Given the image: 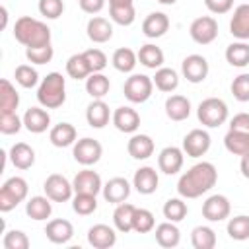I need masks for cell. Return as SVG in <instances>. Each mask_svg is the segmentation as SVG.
<instances>
[{
    "mask_svg": "<svg viewBox=\"0 0 249 249\" xmlns=\"http://www.w3.org/2000/svg\"><path fill=\"white\" fill-rule=\"evenodd\" d=\"M130 191H132V185H130L124 177H113V179H109V181L103 185V189H101L103 198H105L107 202H111V204H121V202H124V200L130 196Z\"/></svg>",
    "mask_w": 249,
    "mask_h": 249,
    "instance_id": "2e32d148",
    "label": "cell"
},
{
    "mask_svg": "<svg viewBox=\"0 0 249 249\" xmlns=\"http://www.w3.org/2000/svg\"><path fill=\"white\" fill-rule=\"evenodd\" d=\"M76 138H78V132H76V126L70 124V123H58L51 128L49 132V140L53 146L56 148H68V146H74L76 144Z\"/></svg>",
    "mask_w": 249,
    "mask_h": 249,
    "instance_id": "484cf974",
    "label": "cell"
},
{
    "mask_svg": "<svg viewBox=\"0 0 249 249\" xmlns=\"http://www.w3.org/2000/svg\"><path fill=\"white\" fill-rule=\"evenodd\" d=\"M53 200L45 195V196H41V195H37V196H31L27 202H25V214L31 218V220H35V222H43V220H47V218H51V214H53V204H51Z\"/></svg>",
    "mask_w": 249,
    "mask_h": 249,
    "instance_id": "f1b7e54d",
    "label": "cell"
},
{
    "mask_svg": "<svg viewBox=\"0 0 249 249\" xmlns=\"http://www.w3.org/2000/svg\"><path fill=\"white\" fill-rule=\"evenodd\" d=\"M156 150L154 140L148 134H132L128 144H126V152L132 160H148Z\"/></svg>",
    "mask_w": 249,
    "mask_h": 249,
    "instance_id": "603a6c76",
    "label": "cell"
},
{
    "mask_svg": "<svg viewBox=\"0 0 249 249\" xmlns=\"http://www.w3.org/2000/svg\"><path fill=\"white\" fill-rule=\"evenodd\" d=\"M78 4H80V10H82V12L93 16V14H99V12L103 10L105 0H78Z\"/></svg>",
    "mask_w": 249,
    "mask_h": 249,
    "instance_id": "9f6ffc18",
    "label": "cell"
},
{
    "mask_svg": "<svg viewBox=\"0 0 249 249\" xmlns=\"http://www.w3.org/2000/svg\"><path fill=\"white\" fill-rule=\"evenodd\" d=\"M86 33H88L89 41L101 45V43H107L113 37V25H111L109 19H105L101 16H93L86 25Z\"/></svg>",
    "mask_w": 249,
    "mask_h": 249,
    "instance_id": "d4e9b609",
    "label": "cell"
},
{
    "mask_svg": "<svg viewBox=\"0 0 249 249\" xmlns=\"http://www.w3.org/2000/svg\"><path fill=\"white\" fill-rule=\"evenodd\" d=\"M191 243L195 249H214L216 247V231L210 226H196L191 231Z\"/></svg>",
    "mask_w": 249,
    "mask_h": 249,
    "instance_id": "f35d334b",
    "label": "cell"
},
{
    "mask_svg": "<svg viewBox=\"0 0 249 249\" xmlns=\"http://www.w3.org/2000/svg\"><path fill=\"white\" fill-rule=\"evenodd\" d=\"M230 33L239 41L249 39V4H239L233 10L230 19Z\"/></svg>",
    "mask_w": 249,
    "mask_h": 249,
    "instance_id": "cb8c5ba5",
    "label": "cell"
},
{
    "mask_svg": "<svg viewBox=\"0 0 249 249\" xmlns=\"http://www.w3.org/2000/svg\"><path fill=\"white\" fill-rule=\"evenodd\" d=\"M0 14H2V27H6L8 25V10H6V6L0 8Z\"/></svg>",
    "mask_w": 249,
    "mask_h": 249,
    "instance_id": "91938a15",
    "label": "cell"
},
{
    "mask_svg": "<svg viewBox=\"0 0 249 249\" xmlns=\"http://www.w3.org/2000/svg\"><path fill=\"white\" fill-rule=\"evenodd\" d=\"M23 126V119L18 117V113H0V132L2 134H18Z\"/></svg>",
    "mask_w": 249,
    "mask_h": 249,
    "instance_id": "681fc988",
    "label": "cell"
},
{
    "mask_svg": "<svg viewBox=\"0 0 249 249\" xmlns=\"http://www.w3.org/2000/svg\"><path fill=\"white\" fill-rule=\"evenodd\" d=\"M136 54H138V62H140L142 66H146V68H152V70L161 68V66H163V60H165L163 51H161L158 45H154V43L142 45Z\"/></svg>",
    "mask_w": 249,
    "mask_h": 249,
    "instance_id": "4dcf8cb0",
    "label": "cell"
},
{
    "mask_svg": "<svg viewBox=\"0 0 249 249\" xmlns=\"http://www.w3.org/2000/svg\"><path fill=\"white\" fill-rule=\"evenodd\" d=\"M111 109L109 105L103 101V99H93L88 109H86V121L91 128H103L109 124V119H111Z\"/></svg>",
    "mask_w": 249,
    "mask_h": 249,
    "instance_id": "7402d4cb",
    "label": "cell"
},
{
    "mask_svg": "<svg viewBox=\"0 0 249 249\" xmlns=\"http://www.w3.org/2000/svg\"><path fill=\"white\" fill-rule=\"evenodd\" d=\"M8 156H10V161L14 163V167L21 169V171L33 167V163H35V150L25 142H16L10 148Z\"/></svg>",
    "mask_w": 249,
    "mask_h": 249,
    "instance_id": "83f0119b",
    "label": "cell"
},
{
    "mask_svg": "<svg viewBox=\"0 0 249 249\" xmlns=\"http://www.w3.org/2000/svg\"><path fill=\"white\" fill-rule=\"evenodd\" d=\"M152 80H154V86H156L160 91H163V93H171V91H175L177 86H179V74H177L173 68H167V66L158 68Z\"/></svg>",
    "mask_w": 249,
    "mask_h": 249,
    "instance_id": "d590c367",
    "label": "cell"
},
{
    "mask_svg": "<svg viewBox=\"0 0 249 249\" xmlns=\"http://www.w3.org/2000/svg\"><path fill=\"white\" fill-rule=\"evenodd\" d=\"M115 128L119 132H124V134H134L140 126V115L136 113V109L128 107V105H123V107H117L113 111V117H111Z\"/></svg>",
    "mask_w": 249,
    "mask_h": 249,
    "instance_id": "5bb4252c",
    "label": "cell"
},
{
    "mask_svg": "<svg viewBox=\"0 0 249 249\" xmlns=\"http://www.w3.org/2000/svg\"><path fill=\"white\" fill-rule=\"evenodd\" d=\"M189 35L198 45H210L218 37V21L212 16H200L193 19L189 27Z\"/></svg>",
    "mask_w": 249,
    "mask_h": 249,
    "instance_id": "9c48e42d",
    "label": "cell"
},
{
    "mask_svg": "<svg viewBox=\"0 0 249 249\" xmlns=\"http://www.w3.org/2000/svg\"><path fill=\"white\" fill-rule=\"evenodd\" d=\"M218 181V171L210 161H198L189 167L177 181V193L183 198H198Z\"/></svg>",
    "mask_w": 249,
    "mask_h": 249,
    "instance_id": "6da1fadb",
    "label": "cell"
},
{
    "mask_svg": "<svg viewBox=\"0 0 249 249\" xmlns=\"http://www.w3.org/2000/svg\"><path fill=\"white\" fill-rule=\"evenodd\" d=\"M88 243L95 249H109L117 243V231L107 224H95L88 230Z\"/></svg>",
    "mask_w": 249,
    "mask_h": 249,
    "instance_id": "d6986e66",
    "label": "cell"
},
{
    "mask_svg": "<svg viewBox=\"0 0 249 249\" xmlns=\"http://www.w3.org/2000/svg\"><path fill=\"white\" fill-rule=\"evenodd\" d=\"M134 210H136V206L130 204V202H121V204H117V208H115V212H113V224H115V230H117V231H121V233L132 231Z\"/></svg>",
    "mask_w": 249,
    "mask_h": 249,
    "instance_id": "1f68e13d",
    "label": "cell"
},
{
    "mask_svg": "<svg viewBox=\"0 0 249 249\" xmlns=\"http://www.w3.org/2000/svg\"><path fill=\"white\" fill-rule=\"evenodd\" d=\"M239 169H241V175L245 179H249V154L241 156V161H239Z\"/></svg>",
    "mask_w": 249,
    "mask_h": 249,
    "instance_id": "6f0895ef",
    "label": "cell"
},
{
    "mask_svg": "<svg viewBox=\"0 0 249 249\" xmlns=\"http://www.w3.org/2000/svg\"><path fill=\"white\" fill-rule=\"evenodd\" d=\"M72 187H74V193H88V195L97 196L103 189V183H101V177L97 171L86 167L76 173V177L72 179Z\"/></svg>",
    "mask_w": 249,
    "mask_h": 249,
    "instance_id": "9a60e30c",
    "label": "cell"
},
{
    "mask_svg": "<svg viewBox=\"0 0 249 249\" xmlns=\"http://www.w3.org/2000/svg\"><path fill=\"white\" fill-rule=\"evenodd\" d=\"M228 235L235 241H245L249 239V216L245 214H239V216H233L230 218L228 222Z\"/></svg>",
    "mask_w": 249,
    "mask_h": 249,
    "instance_id": "b9f144b4",
    "label": "cell"
},
{
    "mask_svg": "<svg viewBox=\"0 0 249 249\" xmlns=\"http://www.w3.org/2000/svg\"><path fill=\"white\" fill-rule=\"evenodd\" d=\"M111 89V82L103 72H91L86 78V91L91 99H103Z\"/></svg>",
    "mask_w": 249,
    "mask_h": 249,
    "instance_id": "836d02e7",
    "label": "cell"
},
{
    "mask_svg": "<svg viewBox=\"0 0 249 249\" xmlns=\"http://www.w3.org/2000/svg\"><path fill=\"white\" fill-rule=\"evenodd\" d=\"M196 117L202 126L206 128H218L228 121V105L220 97H206L196 107Z\"/></svg>",
    "mask_w": 249,
    "mask_h": 249,
    "instance_id": "277c9868",
    "label": "cell"
},
{
    "mask_svg": "<svg viewBox=\"0 0 249 249\" xmlns=\"http://www.w3.org/2000/svg\"><path fill=\"white\" fill-rule=\"evenodd\" d=\"M66 74L74 80H86L91 74V68H89L84 53H76L66 60Z\"/></svg>",
    "mask_w": 249,
    "mask_h": 249,
    "instance_id": "ab89813d",
    "label": "cell"
},
{
    "mask_svg": "<svg viewBox=\"0 0 249 249\" xmlns=\"http://www.w3.org/2000/svg\"><path fill=\"white\" fill-rule=\"evenodd\" d=\"M154 235H156V241L160 247H165V249H171V247H177L179 241H181V231L177 228L175 222H161L160 226H156L154 230Z\"/></svg>",
    "mask_w": 249,
    "mask_h": 249,
    "instance_id": "f546056e",
    "label": "cell"
},
{
    "mask_svg": "<svg viewBox=\"0 0 249 249\" xmlns=\"http://www.w3.org/2000/svg\"><path fill=\"white\" fill-rule=\"evenodd\" d=\"M21 119H23V126L31 134H41L51 126V115L49 111H45V107H29Z\"/></svg>",
    "mask_w": 249,
    "mask_h": 249,
    "instance_id": "ffe728a7",
    "label": "cell"
},
{
    "mask_svg": "<svg viewBox=\"0 0 249 249\" xmlns=\"http://www.w3.org/2000/svg\"><path fill=\"white\" fill-rule=\"evenodd\" d=\"M226 60H228L230 66H235V68L249 66V45L245 41H235V43L228 45Z\"/></svg>",
    "mask_w": 249,
    "mask_h": 249,
    "instance_id": "8d00e7d4",
    "label": "cell"
},
{
    "mask_svg": "<svg viewBox=\"0 0 249 249\" xmlns=\"http://www.w3.org/2000/svg\"><path fill=\"white\" fill-rule=\"evenodd\" d=\"M183 161H185V152L183 148H177V146H165L160 156H158V169L165 175H175L181 171L183 167Z\"/></svg>",
    "mask_w": 249,
    "mask_h": 249,
    "instance_id": "4fadbf2b",
    "label": "cell"
},
{
    "mask_svg": "<svg viewBox=\"0 0 249 249\" xmlns=\"http://www.w3.org/2000/svg\"><path fill=\"white\" fill-rule=\"evenodd\" d=\"M39 14L47 19H58L64 12V2L62 0H39L37 4Z\"/></svg>",
    "mask_w": 249,
    "mask_h": 249,
    "instance_id": "f907efd6",
    "label": "cell"
},
{
    "mask_svg": "<svg viewBox=\"0 0 249 249\" xmlns=\"http://www.w3.org/2000/svg\"><path fill=\"white\" fill-rule=\"evenodd\" d=\"M224 146L233 156H245L249 154V134L239 130H228V134L224 136Z\"/></svg>",
    "mask_w": 249,
    "mask_h": 249,
    "instance_id": "74e56055",
    "label": "cell"
},
{
    "mask_svg": "<svg viewBox=\"0 0 249 249\" xmlns=\"http://www.w3.org/2000/svg\"><path fill=\"white\" fill-rule=\"evenodd\" d=\"M134 0H109V6H132Z\"/></svg>",
    "mask_w": 249,
    "mask_h": 249,
    "instance_id": "680465c9",
    "label": "cell"
},
{
    "mask_svg": "<svg viewBox=\"0 0 249 249\" xmlns=\"http://www.w3.org/2000/svg\"><path fill=\"white\" fill-rule=\"evenodd\" d=\"M109 16L117 25H132L136 19V10L134 4L132 6H109Z\"/></svg>",
    "mask_w": 249,
    "mask_h": 249,
    "instance_id": "bcb514c9",
    "label": "cell"
},
{
    "mask_svg": "<svg viewBox=\"0 0 249 249\" xmlns=\"http://www.w3.org/2000/svg\"><path fill=\"white\" fill-rule=\"evenodd\" d=\"M19 105V93L6 78L0 80V113H14Z\"/></svg>",
    "mask_w": 249,
    "mask_h": 249,
    "instance_id": "e575fe53",
    "label": "cell"
},
{
    "mask_svg": "<svg viewBox=\"0 0 249 249\" xmlns=\"http://www.w3.org/2000/svg\"><path fill=\"white\" fill-rule=\"evenodd\" d=\"M158 185H160V177H158V171L150 165H144L140 169L134 171V177H132V187L140 193V195H152L158 191Z\"/></svg>",
    "mask_w": 249,
    "mask_h": 249,
    "instance_id": "ac0fdd59",
    "label": "cell"
},
{
    "mask_svg": "<svg viewBox=\"0 0 249 249\" xmlns=\"http://www.w3.org/2000/svg\"><path fill=\"white\" fill-rule=\"evenodd\" d=\"M212 138L204 128H193L183 138V152L189 158H200L210 150Z\"/></svg>",
    "mask_w": 249,
    "mask_h": 249,
    "instance_id": "8fae6325",
    "label": "cell"
},
{
    "mask_svg": "<svg viewBox=\"0 0 249 249\" xmlns=\"http://www.w3.org/2000/svg\"><path fill=\"white\" fill-rule=\"evenodd\" d=\"M37 101L45 109H58L66 101V80L60 72L47 74L37 88Z\"/></svg>",
    "mask_w": 249,
    "mask_h": 249,
    "instance_id": "3957f363",
    "label": "cell"
},
{
    "mask_svg": "<svg viewBox=\"0 0 249 249\" xmlns=\"http://www.w3.org/2000/svg\"><path fill=\"white\" fill-rule=\"evenodd\" d=\"M111 64L115 66V70H119L123 74H128L138 64V54L128 47H119L111 56Z\"/></svg>",
    "mask_w": 249,
    "mask_h": 249,
    "instance_id": "d6a6232c",
    "label": "cell"
},
{
    "mask_svg": "<svg viewBox=\"0 0 249 249\" xmlns=\"http://www.w3.org/2000/svg\"><path fill=\"white\" fill-rule=\"evenodd\" d=\"M27 181L23 177H10L4 181V185L0 187V212H10L14 210L19 202H23L27 198Z\"/></svg>",
    "mask_w": 249,
    "mask_h": 249,
    "instance_id": "5b68a950",
    "label": "cell"
},
{
    "mask_svg": "<svg viewBox=\"0 0 249 249\" xmlns=\"http://www.w3.org/2000/svg\"><path fill=\"white\" fill-rule=\"evenodd\" d=\"M208 60L202 56V54H189L183 58L181 62V72H183V78L191 84H200L206 80L208 76Z\"/></svg>",
    "mask_w": 249,
    "mask_h": 249,
    "instance_id": "30bf717a",
    "label": "cell"
},
{
    "mask_svg": "<svg viewBox=\"0 0 249 249\" xmlns=\"http://www.w3.org/2000/svg\"><path fill=\"white\" fill-rule=\"evenodd\" d=\"M154 91V80L146 74H132L124 80L123 93L130 103H144L152 97Z\"/></svg>",
    "mask_w": 249,
    "mask_h": 249,
    "instance_id": "8992f818",
    "label": "cell"
},
{
    "mask_svg": "<svg viewBox=\"0 0 249 249\" xmlns=\"http://www.w3.org/2000/svg\"><path fill=\"white\" fill-rule=\"evenodd\" d=\"M230 130H239L249 134V113H237L230 121Z\"/></svg>",
    "mask_w": 249,
    "mask_h": 249,
    "instance_id": "11a10c76",
    "label": "cell"
},
{
    "mask_svg": "<svg viewBox=\"0 0 249 249\" xmlns=\"http://www.w3.org/2000/svg\"><path fill=\"white\" fill-rule=\"evenodd\" d=\"M84 56H86L91 72H103V68L107 66V56L101 49H88V51H84Z\"/></svg>",
    "mask_w": 249,
    "mask_h": 249,
    "instance_id": "f5cc1de1",
    "label": "cell"
},
{
    "mask_svg": "<svg viewBox=\"0 0 249 249\" xmlns=\"http://www.w3.org/2000/svg\"><path fill=\"white\" fill-rule=\"evenodd\" d=\"M169 29V18L167 14L163 12H152L144 18L142 21V33L148 37V39H158V37H163Z\"/></svg>",
    "mask_w": 249,
    "mask_h": 249,
    "instance_id": "44dd1931",
    "label": "cell"
},
{
    "mask_svg": "<svg viewBox=\"0 0 249 249\" xmlns=\"http://www.w3.org/2000/svg\"><path fill=\"white\" fill-rule=\"evenodd\" d=\"M156 228V218L148 208H136L132 220V231L136 233H150Z\"/></svg>",
    "mask_w": 249,
    "mask_h": 249,
    "instance_id": "ee69618b",
    "label": "cell"
},
{
    "mask_svg": "<svg viewBox=\"0 0 249 249\" xmlns=\"http://www.w3.org/2000/svg\"><path fill=\"white\" fill-rule=\"evenodd\" d=\"M72 210L80 216H89L97 210V198L95 195H88V193H76L72 196Z\"/></svg>",
    "mask_w": 249,
    "mask_h": 249,
    "instance_id": "7bdbcfd3",
    "label": "cell"
},
{
    "mask_svg": "<svg viewBox=\"0 0 249 249\" xmlns=\"http://www.w3.org/2000/svg\"><path fill=\"white\" fill-rule=\"evenodd\" d=\"M25 56L31 64H47L53 60L54 56V51L51 45H45V47H27L25 49Z\"/></svg>",
    "mask_w": 249,
    "mask_h": 249,
    "instance_id": "7dc6e473",
    "label": "cell"
},
{
    "mask_svg": "<svg viewBox=\"0 0 249 249\" xmlns=\"http://www.w3.org/2000/svg\"><path fill=\"white\" fill-rule=\"evenodd\" d=\"M14 78H16V82H18L21 88H25V89L35 88V86L39 84V74H37V70H35L31 64H19V66H16Z\"/></svg>",
    "mask_w": 249,
    "mask_h": 249,
    "instance_id": "f6af8a7d",
    "label": "cell"
},
{
    "mask_svg": "<svg viewBox=\"0 0 249 249\" xmlns=\"http://www.w3.org/2000/svg\"><path fill=\"white\" fill-rule=\"evenodd\" d=\"M2 247L4 249H27L29 247V237L21 230H10V231L4 233Z\"/></svg>",
    "mask_w": 249,
    "mask_h": 249,
    "instance_id": "c3c4849f",
    "label": "cell"
},
{
    "mask_svg": "<svg viewBox=\"0 0 249 249\" xmlns=\"http://www.w3.org/2000/svg\"><path fill=\"white\" fill-rule=\"evenodd\" d=\"M43 191L53 202H68L74 195L72 183L60 173H51L43 183Z\"/></svg>",
    "mask_w": 249,
    "mask_h": 249,
    "instance_id": "ba28073f",
    "label": "cell"
},
{
    "mask_svg": "<svg viewBox=\"0 0 249 249\" xmlns=\"http://www.w3.org/2000/svg\"><path fill=\"white\" fill-rule=\"evenodd\" d=\"M14 37L18 43L27 47H45L51 45V29L41 19L31 16H21L14 23Z\"/></svg>",
    "mask_w": 249,
    "mask_h": 249,
    "instance_id": "7a4b0ae2",
    "label": "cell"
},
{
    "mask_svg": "<svg viewBox=\"0 0 249 249\" xmlns=\"http://www.w3.org/2000/svg\"><path fill=\"white\" fill-rule=\"evenodd\" d=\"M187 212H189V206L187 202L183 200V196L179 198H167L165 204H163V218L169 220V222H181L187 218Z\"/></svg>",
    "mask_w": 249,
    "mask_h": 249,
    "instance_id": "60d3db41",
    "label": "cell"
},
{
    "mask_svg": "<svg viewBox=\"0 0 249 249\" xmlns=\"http://www.w3.org/2000/svg\"><path fill=\"white\" fill-rule=\"evenodd\" d=\"M156 2H160V4H163V6H173L177 0H156Z\"/></svg>",
    "mask_w": 249,
    "mask_h": 249,
    "instance_id": "94428289",
    "label": "cell"
},
{
    "mask_svg": "<svg viewBox=\"0 0 249 249\" xmlns=\"http://www.w3.org/2000/svg\"><path fill=\"white\" fill-rule=\"evenodd\" d=\"M230 89H231V95H233L237 101L247 103V101H249V74H239V76H235L233 82H231V86H230Z\"/></svg>",
    "mask_w": 249,
    "mask_h": 249,
    "instance_id": "816d5d0a",
    "label": "cell"
},
{
    "mask_svg": "<svg viewBox=\"0 0 249 249\" xmlns=\"http://www.w3.org/2000/svg\"><path fill=\"white\" fill-rule=\"evenodd\" d=\"M45 235L51 243L54 245H64L74 237V226L64 220V218H54L51 222H47L45 226Z\"/></svg>",
    "mask_w": 249,
    "mask_h": 249,
    "instance_id": "e0dca14e",
    "label": "cell"
},
{
    "mask_svg": "<svg viewBox=\"0 0 249 249\" xmlns=\"http://www.w3.org/2000/svg\"><path fill=\"white\" fill-rule=\"evenodd\" d=\"M204 6L208 8V12L222 16V14H228L231 10L233 0H204Z\"/></svg>",
    "mask_w": 249,
    "mask_h": 249,
    "instance_id": "db71d44e",
    "label": "cell"
},
{
    "mask_svg": "<svg viewBox=\"0 0 249 249\" xmlns=\"http://www.w3.org/2000/svg\"><path fill=\"white\" fill-rule=\"evenodd\" d=\"M72 156L74 160L84 165V167H89L93 163H97L103 156V146L99 144V140L95 138H89V136H84L80 140H76L74 148H72Z\"/></svg>",
    "mask_w": 249,
    "mask_h": 249,
    "instance_id": "52a82bcc",
    "label": "cell"
},
{
    "mask_svg": "<svg viewBox=\"0 0 249 249\" xmlns=\"http://www.w3.org/2000/svg\"><path fill=\"white\" fill-rule=\"evenodd\" d=\"M163 107H165V115L175 123H181V121L189 119V115H191V101L185 95H179V93L169 95L165 99Z\"/></svg>",
    "mask_w": 249,
    "mask_h": 249,
    "instance_id": "4316f807",
    "label": "cell"
},
{
    "mask_svg": "<svg viewBox=\"0 0 249 249\" xmlns=\"http://www.w3.org/2000/svg\"><path fill=\"white\" fill-rule=\"evenodd\" d=\"M231 204L226 195H212L202 202V216L208 222H222L230 218Z\"/></svg>",
    "mask_w": 249,
    "mask_h": 249,
    "instance_id": "7c38bea8",
    "label": "cell"
}]
</instances>
